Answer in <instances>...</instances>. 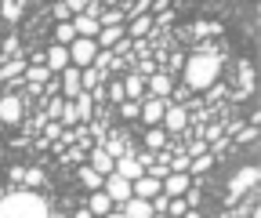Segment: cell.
<instances>
[{"mask_svg":"<svg viewBox=\"0 0 261 218\" xmlns=\"http://www.w3.org/2000/svg\"><path fill=\"white\" fill-rule=\"evenodd\" d=\"M221 73V55L214 47H200L185 66H181V77H185V87L189 91H207Z\"/></svg>","mask_w":261,"mask_h":218,"instance_id":"6da1fadb","label":"cell"},{"mask_svg":"<svg viewBox=\"0 0 261 218\" xmlns=\"http://www.w3.org/2000/svg\"><path fill=\"white\" fill-rule=\"evenodd\" d=\"M44 214H51V204L29 185H15L0 200V218H44Z\"/></svg>","mask_w":261,"mask_h":218,"instance_id":"7a4b0ae2","label":"cell"},{"mask_svg":"<svg viewBox=\"0 0 261 218\" xmlns=\"http://www.w3.org/2000/svg\"><path fill=\"white\" fill-rule=\"evenodd\" d=\"M94 55H98V40L94 37H76L73 44H69V62H73V66H91V62H94Z\"/></svg>","mask_w":261,"mask_h":218,"instance_id":"3957f363","label":"cell"},{"mask_svg":"<svg viewBox=\"0 0 261 218\" xmlns=\"http://www.w3.org/2000/svg\"><path fill=\"white\" fill-rule=\"evenodd\" d=\"M160 124H163V131H167V135H178V131L189 128V109L167 99V109H163V120Z\"/></svg>","mask_w":261,"mask_h":218,"instance_id":"277c9868","label":"cell"},{"mask_svg":"<svg viewBox=\"0 0 261 218\" xmlns=\"http://www.w3.org/2000/svg\"><path fill=\"white\" fill-rule=\"evenodd\" d=\"M22 116H25V99L22 95H4L0 99V124H22Z\"/></svg>","mask_w":261,"mask_h":218,"instance_id":"5b68a950","label":"cell"},{"mask_svg":"<svg viewBox=\"0 0 261 218\" xmlns=\"http://www.w3.org/2000/svg\"><path fill=\"white\" fill-rule=\"evenodd\" d=\"M123 218H152V200H145V197H135L130 193L120 207H116Z\"/></svg>","mask_w":261,"mask_h":218,"instance_id":"8992f818","label":"cell"},{"mask_svg":"<svg viewBox=\"0 0 261 218\" xmlns=\"http://www.w3.org/2000/svg\"><path fill=\"white\" fill-rule=\"evenodd\" d=\"M145 91H149L152 99H171V91H174V80H171V73L156 69L152 77H145Z\"/></svg>","mask_w":261,"mask_h":218,"instance_id":"52a82bcc","label":"cell"},{"mask_svg":"<svg viewBox=\"0 0 261 218\" xmlns=\"http://www.w3.org/2000/svg\"><path fill=\"white\" fill-rule=\"evenodd\" d=\"M102 189L113 197V204H123L130 193H135V189H130V178H123V175H116V171L106 175V185H102Z\"/></svg>","mask_w":261,"mask_h":218,"instance_id":"ba28073f","label":"cell"},{"mask_svg":"<svg viewBox=\"0 0 261 218\" xmlns=\"http://www.w3.org/2000/svg\"><path fill=\"white\" fill-rule=\"evenodd\" d=\"M58 91H62V99H76V91H84L80 87V66H73V62H69V66H65L62 73H58Z\"/></svg>","mask_w":261,"mask_h":218,"instance_id":"9c48e42d","label":"cell"},{"mask_svg":"<svg viewBox=\"0 0 261 218\" xmlns=\"http://www.w3.org/2000/svg\"><path fill=\"white\" fill-rule=\"evenodd\" d=\"M189 185H192L189 171H167V175H163V193H167V197H181Z\"/></svg>","mask_w":261,"mask_h":218,"instance_id":"30bf717a","label":"cell"},{"mask_svg":"<svg viewBox=\"0 0 261 218\" xmlns=\"http://www.w3.org/2000/svg\"><path fill=\"white\" fill-rule=\"evenodd\" d=\"M87 157H91L87 164H91V167H94L98 175H113V167H116V160H113V157H109V153H106V146H91V149H87Z\"/></svg>","mask_w":261,"mask_h":218,"instance_id":"8fae6325","label":"cell"},{"mask_svg":"<svg viewBox=\"0 0 261 218\" xmlns=\"http://www.w3.org/2000/svg\"><path fill=\"white\" fill-rule=\"evenodd\" d=\"M130 189H135V197H145V200H152V197H156V193H160V189H163V182H160V178H152V175H145V171H142V175H138V178H135V182H130Z\"/></svg>","mask_w":261,"mask_h":218,"instance_id":"7c38bea8","label":"cell"},{"mask_svg":"<svg viewBox=\"0 0 261 218\" xmlns=\"http://www.w3.org/2000/svg\"><path fill=\"white\" fill-rule=\"evenodd\" d=\"M44 62H47L51 73H62L65 66H69V47H65V44H51L47 55H44Z\"/></svg>","mask_w":261,"mask_h":218,"instance_id":"4fadbf2b","label":"cell"},{"mask_svg":"<svg viewBox=\"0 0 261 218\" xmlns=\"http://www.w3.org/2000/svg\"><path fill=\"white\" fill-rule=\"evenodd\" d=\"M25 66H29V58H22V55H15V58H4L0 62V80H18L22 73H25Z\"/></svg>","mask_w":261,"mask_h":218,"instance_id":"5bb4252c","label":"cell"},{"mask_svg":"<svg viewBox=\"0 0 261 218\" xmlns=\"http://www.w3.org/2000/svg\"><path fill=\"white\" fill-rule=\"evenodd\" d=\"M257 167H243V171H236V178H232V200L240 197V193H247V189H254L257 185Z\"/></svg>","mask_w":261,"mask_h":218,"instance_id":"9a60e30c","label":"cell"},{"mask_svg":"<svg viewBox=\"0 0 261 218\" xmlns=\"http://www.w3.org/2000/svg\"><path fill=\"white\" fill-rule=\"evenodd\" d=\"M116 175H123V178H130V182H135L145 167L138 164V157H135V153H123V157H116V167H113Z\"/></svg>","mask_w":261,"mask_h":218,"instance_id":"2e32d148","label":"cell"},{"mask_svg":"<svg viewBox=\"0 0 261 218\" xmlns=\"http://www.w3.org/2000/svg\"><path fill=\"white\" fill-rule=\"evenodd\" d=\"M163 109H167V99H152V95H149V99L142 102V120L152 128V124L163 120Z\"/></svg>","mask_w":261,"mask_h":218,"instance_id":"e0dca14e","label":"cell"},{"mask_svg":"<svg viewBox=\"0 0 261 218\" xmlns=\"http://www.w3.org/2000/svg\"><path fill=\"white\" fill-rule=\"evenodd\" d=\"M69 102H73L80 124H87V120L94 116V99H91V91H76V99H69Z\"/></svg>","mask_w":261,"mask_h":218,"instance_id":"ac0fdd59","label":"cell"},{"mask_svg":"<svg viewBox=\"0 0 261 218\" xmlns=\"http://www.w3.org/2000/svg\"><path fill=\"white\" fill-rule=\"evenodd\" d=\"M55 73L47 69V62H29V66H25V73H22V80L25 84H47Z\"/></svg>","mask_w":261,"mask_h":218,"instance_id":"d6986e66","label":"cell"},{"mask_svg":"<svg viewBox=\"0 0 261 218\" xmlns=\"http://www.w3.org/2000/svg\"><path fill=\"white\" fill-rule=\"evenodd\" d=\"M87 211H91V214H109V211H113V197H109L106 189H91Z\"/></svg>","mask_w":261,"mask_h":218,"instance_id":"ffe728a7","label":"cell"},{"mask_svg":"<svg viewBox=\"0 0 261 218\" xmlns=\"http://www.w3.org/2000/svg\"><path fill=\"white\" fill-rule=\"evenodd\" d=\"M69 22H73V29H76V37H98V29H102V26H98V18H91V15H73Z\"/></svg>","mask_w":261,"mask_h":218,"instance_id":"44dd1931","label":"cell"},{"mask_svg":"<svg viewBox=\"0 0 261 218\" xmlns=\"http://www.w3.org/2000/svg\"><path fill=\"white\" fill-rule=\"evenodd\" d=\"M120 37H127L123 22H120V26H102V29H98V37H94V40H98V47H113V44H116Z\"/></svg>","mask_w":261,"mask_h":218,"instance_id":"7402d4cb","label":"cell"},{"mask_svg":"<svg viewBox=\"0 0 261 218\" xmlns=\"http://www.w3.org/2000/svg\"><path fill=\"white\" fill-rule=\"evenodd\" d=\"M123 95H127V99H135V102H142V99H145V77L130 73V77L123 80Z\"/></svg>","mask_w":261,"mask_h":218,"instance_id":"603a6c76","label":"cell"},{"mask_svg":"<svg viewBox=\"0 0 261 218\" xmlns=\"http://www.w3.org/2000/svg\"><path fill=\"white\" fill-rule=\"evenodd\" d=\"M102 80H106V73L98 69V66H84V69H80V87H84V91H94Z\"/></svg>","mask_w":261,"mask_h":218,"instance_id":"cb8c5ba5","label":"cell"},{"mask_svg":"<svg viewBox=\"0 0 261 218\" xmlns=\"http://www.w3.org/2000/svg\"><path fill=\"white\" fill-rule=\"evenodd\" d=\"M76 175H80V182L87 185V189H102V185H106V175H98L91 164H80V171H76Z\"/></svg>","mask_w":261,"mask_h":218,"instance_id":"d4e9b609","label":"cell"},{"mask_svg":"<svg viewBox=\"0 0 261 218\" xmlns=\"http://www.w3.org/2000/svg\"><path fill=\"white\" fill-rule=\"evenodd\" d=\"M214 160H218V157H214L211 149H207V153H200V157H189V171H192V175H203V171H211V167H214Z\"/></svg>","mask_w":261,"mask_h":218,"instance_id":"484cf974","label":"cell"},{"mask_svg":"<svg viewBox=\"0 0 261 218\" xmlns=\"http://www.w3.org/2000/svg\"><path fill=\"white\" fill-rule=\"evenodd\" d=\"M149 29H152V18H149V15H135V18H130L127 37H130V40H138V37H145V33H149Z\"/></svg>","mask_w":261,"mask_h":218,"instance_id":"4316f807","label":"cell"},{"mask_svg":"<svg viewBox=\"0 0 261 218\" xmlns=\"http://www.w3.org/2000/svg\"><path fill=\"white\" fill-rule=\"evenodd\" d=\"M145 146H149L152 153L167 146V131H163V124H152V128H149V135H145Z\"/></svg>","mask_w":261,"mask_h":218,"instance_id":"83f0119b","label":"cell"},{"mask_svg":"<svg viewBox=\"0 0 261 218\" xmlns=\"http://www.w3.org/2000/svg\"><path fill=\"white\" fill-rule=\"evenodd\" d=\"M76 40V29H73V22H58L55 26V44H65V47H69Z\"/></svg>","mask_w":261,"mask_h":218,"instance_id":"f1b7e54d","label":"cell"},{"mask_svg":"<svg viewBox=\"0 0 261 218\" xmlns=\"http://www.w3.org/2000/svg\"><path fill=\"white\" fill-rule=\"evenodd\" d=\"M58 157H62L65 164H84V157H87V149H84V146H65V149L58 153Z\"/></svg>","mask_w":261,"mask_h":218,"instance_id":"f546056e","label":"cell"},{"mask_svg":"<svg viewBox=\"0 0 261 218\" xmlns=\"http://www.w3.org/2000/svg\"><path fill=\"white\" fill-rule=\"evenodd\" d=\"M44 182H47V175H44L40 167H29V171L22 175V185H29V189H40Z\"/></svg>","mask_w":261,"mask_h":218,"instance_id":"4dcf8cb0","label":"cell"},{"mask_svg":"<svg viewBox=\"0 0 261 218\" xmlns=\"http://www.w3.org/2000/svg\"><path fill=\"white\" fill-rule=\"evenodd\" d=\"M62 131H65V128H62V120H44V128H40V135L47 138V146H51L55 138H62Z\"/></svg>","mask_w":261,"mask_h":218,"instance_id":"1f68e13d","label":"cell"},{"mask_svg":"<svg viewBox=\"0 0 261 218\" xmlns=\"http://www.w3.org/2000/svg\"><path fill=\"white\" fill-rule=\"evenodd\" d=\"M232 142H236V146H250V142H257V124H247V128H240Z\"/></svg>","mask_w":261,"mask_h":218,"instance_id":"d6a6232c","label":"cell"},{"mask_svg":"<svg viewBox=\"0 0 261 218\" xmlns=\"http://www.w3.org/2000/svg\"><path fill=\"white\" fill-rule=\"evenodd\" d=\"M120 116H127V120H138V116H142V102H135V99H123V102H120Z\"/></svg>","mask_w":261,"mask_h":218,"instance_id":"836d02e7","label":"cell"},{"mask_svg":"<svg viewBox=\"0 0 261 218\" xmlns=\"http://www.w3.org/2000/svg\"><path fill=\"white\" fill-rule=\"evenodd\" d=\"M192 33H196V37H218V33H221V22H196Z\"/></svg>","mask_w":261,"mask_h":218,"instance_id":"e575fe53","label":"cell"},{"mask_svg":"<svg viewBox=\"0 0 261 218\" xmlns=\"http://www.w3.org/2000/svg\"><path fill=\"white\" fill-rule=\"evenodd\" d=\"M123 22V11L120 8H106L102 15H98V26H120Z\"/></svg>","mask_w":261,"mask_h":218,"instance_id":"d590c367","label":"cell"},{"mask_svg":"<svg viewBox=\"0 0 261 218\" xmlns=\"http://www.w3.org/2000/svg\"><path fill=\"white\" fill-rule=\"evenodd\" d=\"M207 149H211V142L196 135V138H192V142L185 146V157H200V153H207Z\"/></svg>","mask_w":261,"mask_h":218,"instance_id":"8d00e7d4","label":"cell"},{"mask_svg":"<svg viewBox=\"0 0 261 218\" xmlns=\"http://www.w3.org/2000/svg\"><path fill=\"white\" fill-rule=\"evenodd\" d=\"M102 146H106V153H109V157H113V160H116V157H123V153H135V149H130V146H123L120 138H116V142H102Z\"/></svg>","mask_w":261,"mask_h":218,"instance_id":"74e56055","label":"cell"},{"mask_svg":"<svg viewBox=\"0 0 261 218\" xmlns=\"http://www.w3.org/2000/svg\"><path fill=\"white\" fill-rule=\"evenodd\" d=\"M130 73H138V77H152V73H156V62H152V58H142Z\"/></svg>","mask_w":261,"mask_h":218,"instance_id":"f35d334b","label":"cell"},{"mask_svg":"<svg viewBox=\"0 0 261 218\" xmlns=\"http://www.w3.org/2000/svg\"><path fill=\"white\" fill-rule=\"evenodd\" d=\"M22 8H25V4H22V0H4V15H8L11 22H15V18L22 15Z\"/></svg>","mask_w":261,"mask_h":218,"instance_id":"ab89813d","label":"cell"},{"mask_svg":"<svg viewBox=\"0 0 261 218\" xmlns=\"http://www.w3.org/2000/svg\"><path fill=\"white\" fill-rule=\"evenodd\" d=\"M55 18H58V22H69V18H73V11H69L65 0H58V4H55Z\"/></svg>","mask_w":261,"mask_h":218,"instance_id":"60d3db41","label":"cell"},{"mask_svg":"<svg viewBox=\"0 0 261 218\" xmlns=\"http://www.w3.org/2000/svg\"><path fill=\"white\" fill-rule=\"evenodd\" d=\"M106 99H113V102H123L127 95H123V84H109L106 87Z\"/></svg>","mask_w":261,"mask_h":218,"instance_id":"b9f144b4","label":"cell"},{"mask_svg":"<svg viewBox=\"0 0 261 218\" xmlns=\"http://www.w3.org/2000/svg\"><path fill=\"white\" fill-rule=\"evenodd\" d=\"M149 8H152V0H135V4H130V18H135V15H149Z\"/></svg>","mask_w":261,"mask_h":218,"instance_id":"7bdbcfd3","label":"cell"},{"mask_svg":"<svg viewBox=\"0 0 261 218\" xmlns=\"http://www.w3.org/2000/svg\"><path fill=\"white\" fill-rule=\"evenodd\" d=\"M167 167H171V171H189V157H185V153H181V157H171Z\"/></svg>","mask_w":261,"mask_h":218,"instance_id":"ee69618b","label":"cell"},{"mask_svg":"<svg viewBox=\"0 0 261 218\" xmlns=\"http://www.w3.org/2000/svg\"><path fill=\"white\" fill-rule=\"evenodd\" d=\"M135 157H138V164H142V167H149V164L156 160V153H152V149H142V153H135Z\"/></svg>","mask_w":261,"mask_h":218,"instance_id":"f6af8a7d","label":"cell"},{"mask_svg":"<svg viewBox=\"0 0 261 218\" xmlns=\"http://www.w3.org/2000/svg\"><path fill=\"white\" fill-rule=\"evenodd\" d=\"M65 4H69V11H73V15H80V11L87 8V0H65Z\"/></svg>","mask_w":261,"mask_h":218,"instance_id":"bcb514c9","label":"cell"},{"mask_svg":"<svg viewBox=\"0 0 261 218\" xmlns=\"http://www.w3.org/2000/svg\"><path fill=\"white\" fill-rule=\"evenodd\" d=\"M167 8H171V0H152V8H149V11L160 15V11H167Z\"/></svg>","mask_w":261,"mask_h":218,"instance_id":"7dc6e473","label":"cell"},{"mask_svg":"<svg viewBox=\"0 0 261 218\" xmlns=\"http://www.w3.org/2000/svg\"><path fill=\"white\" fill-rule=\"evenodd\" d=\"M8 175H11V182H15V185H22V175H25V171H22V167H11Z\"/></svg>","mask_w":261,"mask_h":218,"instance_id":"c3c4849f","label":"cell"},{"mask_svg":"<svg viewBox=\"0 0 261 218\" xmlns=\"http://www.w3.org/2000/svg\"><path fill=\"white\" fill-rule=\"evenodd\" d=\"M106 4H109V0H106Z\"/></svg>","mask_w":261,"mask_h":218,"instance_id":"681fc988","label":"cell"}]
</instances>
